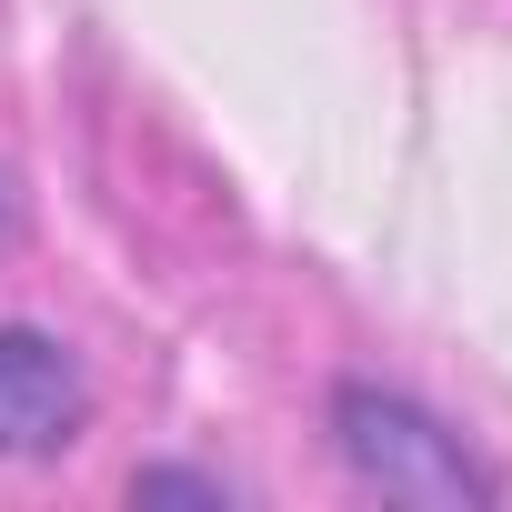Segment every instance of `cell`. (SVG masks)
Here are the masks:
<instances>
[{"instance_id":"3957f363","label":"cell","mask_w":512,"mask_h":512,"mask_svg":"<svg viewBox=\"0 0 512 512\" xmlns=\"http://www.w3.org/2000/svg\"><path fill=\"white\" fill-rule=\"evenodd\" d=\"M131 502H201V512H231L241 482H221V472H201V462H141V472H131Z\"/></svg>"},{"instance_id":"6da1fadb","label":"cell","mask_w":512,"mask_h":512,"mask_svg":"<svg viewBox=\"0 0 512 512\" xmlns=\"http://www.w3.org/2000/svg\"><path fill=\"white\" fill-rule=\"evenodd\" d=\"M322 422H332L342 472L362 492H382V502H412V512H492L502 502V472L432 402H412L392 382H332Z\"/></svg>"},{"instance_id":"7a4b0ae2","label":"cell","mask_w":512,"mask_h":512,"mask_svg":"<svg viewBox=\"0 0 512 512\" xmlns=\"http://www.w3.org/2000/svg\"><path fill=\"white\" fill-rule=\"evenodd\" d=\"M91 422L81 352L41 322H0V462H51Z\"/></svg>"}]
</instances>
